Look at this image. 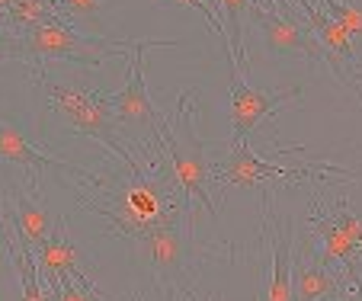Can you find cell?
<instances>
[{
	"mask_svg": "<svg viewBox=\"0 0 362 301\" xmlns=\"http://www.w3.org/2000/svg\"><path fill=\"white\" fill-rule=\"evenodd\" d=\"M199 87H189L177 93L170 119L158 125V141L164 148V158L170 164L173 177H177L180 189L186 199L196 202L192 218L199 212H209L218 218V206L212 202V164L205 158V141L199 138Z\"/></svg>",
	"mask_w": 362,
	"mask_h": 301,
	"instance_id": "1",
	"label": "cell"
},
{
	"mask_svg": "<svg viewBox=\"0 0 362 301\" xmlns=\"http://www.w3.org/2000/svg\"><path fill=\"white\" fill-rule=\"evenodd\" d=\"M192 228H196L192 218H173L135 237L138 256H141L151 282L160 288L164 301L186 298L192 282H196L199 266L205 260H212L215 247L199 244L192 237Z\"/></svg>",
	"mask_w": 362,
	"mask_h": 301,
	"instance_id": "2",
	"label": "cell"
},
{
	"mask_svg": "<svg viewBox=\"0 0 362 301\" xmlns=\"http://www.w3.org/2000/svg\"><path fill=\"white\" fill-rule=\"evenodd\" d=\"M135 42L110 39V35H87L64 20L42 23L35 29H26L16 39H0V61H74V64H103L112 58H129Z\"/></svg>",
	"mask_w": 362,
	"mask_h": 301,
	"instance_id": "3",
	"label": "cell"
},
{
	"mask_svg": "<svg viewBox=\"0 0 362 301\" xmlns=\"http://www.w3.org/2000/svg\"><path fill=\"white\" fill-rule=\"evenodd\" d=\"M35 74H39V83L45 87L48 110L55 112V116H62L71 131L106 144V150H112L125 167L141 164V160L122 144V138H119V122L112 119L110 96L96 93V90H90V87H74V83L48 81L45 71H35Z\"/></svg>",
	"mask_w": 362,
	"mask_h": 301,
	"instance_id": "4",
	"label": "cell"
},
{
	"mask_svg": "<svg viewBox=\"0 0 362 301\" xmlns=\"http://www.w3.org/2000/svg\"><path fill=\"white\" fill-rule=\"evenodd\" d=\"M349 173L340 167H279L260 160L250 150L247 138H231L228 141V158L212 164V183H231V186H260V183H282V186H298V183H315V179H327L324 173Z\"/></svg>",
	"mask_w": 362,
	"mask_h": 301,
	"instance_id": "5",
	"label": "cell"
},
{
	"mask_svg": "<svg viewBox=\"0 0 362 301\" xmlns=\"http://www.w3.org/2000/svg\"><path fill=\"white\" fill-rule=\"evenodd\" d=\"M164 45H173V42H151V39H138L132 45V55H129V68H125V83L122 90L116 93H106L110 96V110H112V119L119 125H151L154 135H158V125L164 122L154 103L148 96V83H144V61H148V52L151 48H164Z\"/></svg>",
	"mask_w": 362,
	"mask_h": 301,
	"instance_id": "6",
	"label": "cell"
},
{
	"mask_svg": "<svg viewBox=\"0 0 362 301\" xmlns=\"http://www.w3.org/2000/svg\"><path fill=\"white\" fill-rule=\"evenodd\" d=\"M250 16L257 29L263 33V42L273 55L279 58H308V61H324L321 42L311 35V29L301 23V16H288L269 4V0H250Z\"/></svg>",
	"mask_w": 362,
	"mask_h": 301,
	"instance_id": "7",
	"label": "cell"
},
{
	"mask_svg": "<svg viewBox=\"0 0 362 301\" xmlns=\"http://www.w3.org/2000/svg\"><path fill=\"white\" fill-rule=\"evenodd\" d=\"M301 87H286V90H267V87H250L240 71H231V103H228V116H231L234 135L231 138H247L257 131L276 110L298 100Z\"/></svg>",
	"mask_w": 362,
	"mask_h": 301,
	"instance_id": "8",
	"label": "cell"
},
{
	"mask_svg": "<svg viewBox=\"0 0 362 301\" xmlns=\"http://www.w3.org/2000/svg\"><path fill=\"white\" fill-rule=\"evenodd\" d=\"M0 221L13 231V240L23 247V250H33L35 244L52 234V212L42 206L39 189H23V186H13L10 196L4 199V215Z\"/></svg>",
	"mask_w": 362,
	"mask_h": 301,
	"instance_id": "9",
	"label": "cell"
},
{
	"mask_svg": "<svg viewBox=\"0 0 362 301\" xmlns=\"http://www.w3.org/2000/svg\"><path fill=\"white\" fill-rule=\"evenodd\" d=\"M263 240L269 244V260H273L263 301H292V234H282V228L273 225L269 189L263 192Z\"/></svg>",
	"mask_w": 362,
	"mask_h": 301,
	"instance_id": "10",
	"label": "cell"
},
{
	"mask_svg": "<svg viewBox=\"0 0 362 301\" xmlns=\"http://www.w3.org/2000/svg\"><path fill=\"white\" fill-rule=\"evenodd\" d=\"M0 160L29 170V177H33V189H39V173L42 170H64V173L87 177V170H81V167H74V164H68V160L55 158V154H45V150H39L35 144H29L26 138H23L10 122H4V119H0Z\"/></svg>",
	"mask_w": 362,
	"mask_h": 301,
	"instance_id": "11",
	"label": "cell"
},
{
	"mask_svg": "<svg viewBox=\"0 0 362 301\" xmlns=\"http://www.w3.org/2000/svg\"><path fill=\"white\" fill-rule=\"evenodd\" d=\"M33 260L39 266V273L45 276L48 285H55L62 276H71L81 269L83 256H81V247L68 237V228H64V218L55 221L52 234H48L42 244L33 247Z\"/></svg>",
	"mask_w": 362,
	"mask_h": 301,
	"instance_id": "12",
	"label": "cell"
},
{
	"mask_svg": "<svg viewBox=\"0 0 362 301\" xmlns=\"http://www.w3.org/2000/svg\"><path fill=\"white\" fill-rule=\"evenodd\" d=\"M340 273L317 263H295L292 254V301H324L337 295Z\"/></svg>",
	"mask_w": 362,
	"mask_h": 301,
	"instance_id": "13",
	"label": "cell"
},
{
	"mask_svg": "<svg viewBox=\"0 0 362 301\" xmlns=\"http://www.w3.org/2000/svg\"><path fill=\"white\" fill-rule=\"evenodd\" d=\"M0 244H4V250H7L10 266L16 269L23 301H45V295H42L39 266H35V260H33V250H23V247L13 240V231H10L4 221H0Z\"/></svg>",
	"mask_w": 362,
	"mask_h": 301,
	"instance_id": "14",
	"label": "cell"
},
{
	"mask_svg": "<svg viewBox=\"0 0 362 301\" xmlns=\"http://www.w3.org/2000/svg\"><path fill=\"white\" fill-rule=\"evenodd\" d=\"M0 16L13 29H35V26H42V23L64 20L62 10H58V0H13Z\"/></svg>",
	"mask_w": 362,
	"mask_h": 301,
	"instance_id": "15",
	"label": "cell"
},
{
	"mask_svg": "<svg viewBox=\"0 0 362 301\" xmlns=\"http://www.w3.org/2000/svg\"><path fill=\"white\" fill-rule=\"evenodd\" d=\"M321 10L334 16L349 35H362V7H353L349 0H321Z\"/></svg>",
	"mask_w": 362,
	"mask_h": 301,
	"instance_id": "16",
	"label": "cell"
},
{
	"mask_svg": "<svg viewBox=\"0 0 362 301\" xmlns=\"http://www.w3.org/2000/svg\"><path fill=\"white\" fill-rule=\"evenodd\" d=\"M48 288H52V298L55 301H93L90 298V292H87V285H83L81 269L71 273V276H62L55 285H48Z\"/></svg>",
	"mask_w": 362,
	"mask_h": 301,
	"instance_id": "17",
	"label": "cell"
},
{
	"mask_svg": "<svg viewBox=\"0 0 362 301\" xmlns=\"http://www.w3.org/2000/svg\"><path fill=\"white\" fill-rule=\"evenodd\" d=\"M64 20H96L103 10V0H58Z\"/></svg>",
	"mask_w": 362,
	"mask_h": 301,
	"instance_id": "18",
	"label": "cell"
},
{
	"mask_svg": "<svg viewBox=\"0 0 362 301\" xmlns=\"http://www.w3.org/2000/svg\"><path fill=\"white\" fill-rule=\"evenodd\" d=\"M170 4H173V7H189V10H196V13H202L205 23H209V29H212V33L221 39V45L228 48L225 29H221V23H218V16H215V10H212V4H209V0H170Z\"/></svg>",
	"mask_w": 362,
	"mask_h": 301,
	"instance_id": "19",
	"label": "cell"
},
{
	"mask_svg": "<svg viewBox=\"0 0 362 301\" xmlns=\"http://www.w3.org/2000/svg\"><path fill=\"white\" fill-rule=\"evenodd\" d=\"M83 285H87V292H90V298H93V301H110V298H106V295H103V292H100V288H96V285H93V282H90V279H87V276H83Z\"/></svg>",
	"mask_w": 362,
	"mask_h": 301,
	"instance_id": "20",
	"label": "cell"
},
{
	"mask_svg": "<svg viewBox=\"0 0 362 301\" xmlns=\"http://www.w3.org/2000/svg\"><path fill=\"white\" fill-rule=\"evenodd\" d=\"M10 4H13V0H0V13H4V10H7Z\"/></svg>",
	"mask_w": 362,
	"mask_h": 301,
	"instance_id": "21",
	"label": "cell"
},
{
	"mask_svg": "<svg viewBox=\"0 0 362 301\" xmlns=\"http://www.w3.org/2000/svg\"><path fill=\"white\" fill-rule=\"evenodd\" d=\"M186 301H196V298H192V292H189V295H186Z\"/></svg>",
	"mask_w": 362,
	"mask_h": 301,
	"instance_id": "22",
	"label": "cell"
},
{
	"mask_svg": "<svg viewBox=\"0 0 362 301\" xmlns=\"http://www.w3.org/2000/svg\"><path fill=\"white\" fill-rule=\"evenodd\" d=\"M330 301H349V298H330Z\"/></svg>",
	"mask_w": 362,
	"mask_h": 301,
	"instance_id": "23",
	"label": "cell"
}]
</instances>
